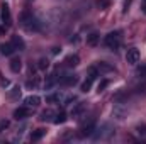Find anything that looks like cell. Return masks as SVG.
<instances>
[{"label":"cell","instance_id":"ac0fdd59","mask_svg":"<svg viewBox=\"0 0 146 144\" xmlns=\"http://www.w3.org/2000/svg\"><path fill=\"white\" fill-rule=\"evenodd\" d=\"M99 41H100V36H99L97 32H92V34L87 36V44L92 46V48H95V46L99 44Z\"/></svg>","mask_w":146,"mask_h":144},{"label":"cell","instance_id":"277c9868","mask_svg":"<svg viewBox=\"0 0 146 144\" xmlns=\"http://www.w3.org/2000/svg\"><path fill=\"white\" fill-rule=\"evenodd\" d=\"M127 112H129V110H127V107H126V105H124L122 102H117V104L114 105V110H112V115H114L115 119L122 120V119H124V117L127 115Z\"/></svg>","mask_w":146,"mask_h":144},{"label":"cell","instance_id":"ffe728a7","mask_svg":"<svg viewBox=\"0 0 146 144\" xmlns=\"http://www.w3.org/2000/svg\"><path fill=\"white\" fill-rule=\"evenodd\" d=\"M134 93H136V95H141V97H146V80H143V81L134 88Z\"/></svg>","mask_w":146,"mask_h":144},{"label":"cell","instance_id":"52a82bcc","mask_svg":"<svg viewBox=\"0 0 146 144\" xmlns=\"http://www.w3.org/2000/svg\"><path fill=\"white\" fill-rule=\"evenodd\" d=\"M126 61H127L129 65H136V63L139 61V51H138L136 48L127 49V53H126Z\"/></svg>","mask_w":146,"mask_h":144},{"label":"cell","instance_id":"f546056e","mask_svg":"<svg viewBox=\"0 0 146 144\" xmlns=\"http://www.w3.org/2000/svg\"><path fill=\"white\" fill-rule=\"evenodd\" d=\"M39 85V76H34L33 80H27V88H36Z\"/></svg>","mask_w":146,"mask_h":144},{"label":"cell","instance_id":"f1b7e54d","mask_svg":"<svg viewBox=\"0 0 146 144\" xmlns=\"http://www.w3.org/2000/svg\"><path fill=\"white\" fill-rule=\"evenodd\" d=\"M97 76H99V70H97V66H90V68H88V78L95 80Z\"/></svg>","mask_w":146,"mask_h":144},{"label":"cell","instance_id":"e575fe53","mask_svg":"<svg viewBox=\"0 0 146 144\" xmlns=\"http://www.w3.org/2000/svg\"><path fill=\"white\" fill-rule=\"evenodd\" d=\"M0 85H2V87H9V80H3V78H0Z\"/></svg>","mask_w":146,"mask_h":144},{"label":"cell","instance_id":"30bf717a","mask_svg":"<svg viewBox=\"0 0 146 144\" xmlns=\"http://www.w3.org/2000/svg\"><path fill=\"white\" fill-rule=\"evenodd\" d=\"M65 65V68H75V66H78V63H80V56L78 54H70V56H66L65 58V61H63Z\"/></svg>","mask_w":146,"mask_h":144},{"label":"cell","instance_id":"8992f818","mask_svg":"<svg viewBox=\"0 0 146 144\" xmlns=\"http://www.w3.org/2000/svg\"><path fill=\"white\" fill-rule=\"evenodd\" d=\"M0 17H2V22H3V26H10L12 24V15H10V9H9V5H2V12H0Z\"/></svg>","mask_w":146,"mask_h":144},{"label":"cell","instance_id":"836d02e7","mask_svg":"<svg viewBox=\"0 0 146 144\" xmlns=\"http://www.w3.org/2000/svg\"><path fill=\"white\" fill-rule=\"evenodd\" d=\"M73 102H76V97H75V95H70V97L65 100V104H63V105H72Z\"/></svg>","mask_w":146,"mask_h":144},{"label":"cell","instance_id":"2e32d148","mask_svg":"<svg viewBox=\"0 0 146 144\" xmlns=\"http://www.w3.org/2000/svg\"><path fill=\"white\" fill-rule=\"evenodd\" d=\"M127 98H129V92L127 90H119L115 95H114V102H122V104H126L127 102Z\"/></svg>","mask_w":146,"mask_h":144},{"label":"cell","instance_id":"7c38bea8","mask_svg":"<svg viewBox=\"0 0 146 144\" xmlns=\"http://www.w3.org/2000/svg\"><path fill=\"white\" fill-rule=\"evenodd\" d=\"M10 42H12V46L15 48V51H24V49H26V42H24V39L21 36H12Z\"/></svg>","mask_w":146,"mask_h":144},{"label":"cell","instance_id":"4316f807","mask_svg":"<svg viewBox=\"0 0 146 144\" xmlns=\"http://www.w3.org/2000/svg\"><path fill=\"white\" fill-rule=\"evenodd\" d=\"M19 97H21V88H19V87H14V88L9 92V98L14 100V98H19Z\"/></svg>","mask_w":146,"mask_h":144},{"label":"cell","instance_id":"44dd1931","mask_svg":"<svg viewBox=\"0 0 146 144\" xmlns=\"http://www.w3.org/2000/svg\"><path fill=\"white\" fill-rule=\"evenodd\" d=\"M97 70L102 73H107V71H115V68L114 66H110V65H107V63H104V61H100L99 65H97Z\"/></svg>","mask_w":146,"mask_h":144},{"label":"cell","instance_id":"83f0119b","mask_svg":"<svg viewBox=\"0 0 146 144\" xmlns=\"http://www.w3.org/2000/svg\"><path fill=\"white\" fill-rule=\"evenodd\" d=\"M48 66H49V61H48L46 58H41V59L37 61V68H39V70H46Z\"/></svg>","mask_w":146,"mask_h":144},{"label":"cell","instance_id":"8d00e7d4","mask_svg":"<svg viewBox=\"0 0 146 144\" xmlns=\"http://www.w3.org/2000/svg\"><path fill=\"white\" fill-rule=\"evenodd\" d=\"M60 51H61V49H60V48H53V49H51V53H53V54H58V53H60Z\"/></svg>","mask_w":146,"mask_h":144},{"label":"cell","instance_id":"7a4b0ae2","mask_svg":"<svg viewBox=\"0 0 146 144\" xmlns=\"http://www.w3.org/2000/svg\"><path fill=\"white\" fill-rule=\"evenodd\" d=\"M121 41H122V37H121V32L119 31H114V32H109L106 39H104V44L112 49V51H115V49H119V46H121Z\"/></svg>","mask_w":146,"mask_h":144},{"label":"cell","instance_id":"9a60e30c","mask_svg":"<svg viewBox=\"0 0 146 144\" xmlns=\"http://www.w3.org/2000/svg\"><path fill=\"white\" fill-rule=\"evenodd\" d=\"M0 53H2L3 56H12V54L15 53V48L12 46V42H5V44L0 46Z\"/></svg>","mask_w":146,"mask_h":144},{"label":"cell","instance_id":"e0dca14e","mask_svg":"<svg viewBox=\"0 0 146 144\" xmlns=\"http://www.w3.org/2000/svg\"><path fill=\"white\" fill-rule=\"evenodd\" d=\"M56 83H58V76H56V73L53 71L48 78H46V81H44V88H46V90H49V88H53Z\"/></svg>","mask_w":146,"mask_h":144},{"label":"cell","instance_id":"1f68e13d","mask_svg":"<svg viewBox=\"0 0 146 144\" xmlns=\"http://www.w3.org/2000/svg\"><path fill=\"white\" fill-rule=\"evenodd\" d=\"M136 75H138L139 78H143V80H146V66H139V68L136 70Z\"/></svg>","mask_w":146,"mask_h":144},{"label":"cell","instance_id":"cb8c5ba5","mask_svg":"<svg viewBox=\"0 0 146 144\" xmlns=\"http://www.w3.org/2000/svg\"><path fill=\"white\" fill-rule=\"evenodd\" d=\"M60 98H61L60 93H49V95H46V102L48 104H56V102H60Z\"/></svg>","mask_w":146,"mask_h":144},{"label":"cell","instance_id":"5b68a950","mask_svg":"<svg viewBox=\"0 0 146 144\" xmlns=\"http://www.w3.org/2000/svg\"><path fill=\"white\" fill-rule=\"evenodd\" d=\"M29 115H31V107H27V105L17 107L14 110V119H17V120H24V119H27Z\"/></svg>","mask_w":146,"mask_h":144},{"label":"cell","instance_id":"d590c367","mask_svg":"<svg viewBox=\"0 0 146 144\" xmlns=\"http://www.w3.org/2000/svg\"><path fill=\"white\" fill-rule=\"evenodd\" d=\"M7 32V26H0V36H3Z\"/></svg>","mask_w":146,"mask_h":144},{"label":"cell","instance_id":"d6a6232c","mask_svg":"<svg viewBox=\"0 0 146 144\" xmlns=\"http://www.w3.org/2000/svg\"><path fill=\"white\" fill-rule=\"evenodd\" d=\"M9 126H10V122H9V120H5V119H3V120H0V134H2L5 129H9Z\"/></svg>","mask_w":146,"mask_h":144},{"label":"cell","instance_id":"484cf974","mask_svg":"<svg viewBox=\"0 0 146 144\" xmlns=\"http://www.w3.org/2000/svg\"><path fill=\"white\" fill-rule=\"evenodd\" d=\"M136 134H138L141 139H145L146 137V124H139V126L136 127Z\"/></svg>","mask_w":146,"mask_h":144},{"label":"cell","instance_id":"7402d4cb","mask_svg":"<svg viewBox=\"0 0 146 144\" xmlns=\"http://www.w3.org/2000/svg\"><path fill=\"white\" fill-rule=\"evenodd\" d=\"M92 83H94V80L92 78H87L83 83H82V87H80V90L83 92V93H87V92H90V88H92Z\"/></svg>","mask_w":146,"mask_h":144},{"label":"cell","instance_id":"4dcf8cb0","mask_svg":"<svg viewBox=\"0 0 146 144\" xmlns=\"http://www.w3.org/2000/svg\"><path fill=\"white\" fill-rule=\"evenodd\" d=\"M109 80H102V81H100V83H99V87H97V90H99V93H100V92H104V90H106V88H107V87H109Z\"/></svg>","mask_w":146,"mask_h":144},{"label":"cell","instance_id":"9c48e42d","mask_svg":"<svg viewBox=\"0 0 146 144\" xmlns=\"http://www.w3.org/2000/svg\"><path fill=\"white\" fill-rule=\"evenodd\" d=\"M85 110H87V104H85V102H78V104H75L73 108H72V117L73 119H78Z\"/></svg>","mask_w":146,"mask_h":144},{"label":"cell","instance_id":"6da1fadb","mask_svg":"<svg viewBox=\"0 0 146 144\" xmlns=\"http://www.w3.org/2000/svg\"><path fill=\"white\" fill-rule=\"evenodd\" d=\"M112 134H114L112 126H110V124H104V126H100V127H95V131H94V134H92V139H94V141H106V139H109Z\"/></svg>","mask_w":146,"mask_h":144},{"label":"cell","instance_id":"ba28073f","mask_svg":"<svg viewBox=\"0 0 146 144\" xmlns=\"http://www.w3.org/2000/svg\"><path fill=\"white\" fill-rule=\"evenodd\" d=\"M58 83L63 85V87H75L78 83V75H65Z\"/></svg>","mask_w":146,"mask_h":144},{"label":"cell","instance_id":"5bb4252c","mask_svg":"<svg viewBox=\"0 0 146 144\" xmlns=\"http://www.w3.org/2000/svg\"><path fill=\"white\" fill-rule=\"evenodd\" d=\"M9 66H10V71L12 73H19L21 71V68H22V61H21V58H12L10 59V63H9Z\"/></svg>","mask_w":146,"mask_h":144},{"label":"cell","instance_id":"d6986e66","mask_svg":"<svg viewBox=\"0 0 146 144\" xmlns=\"http://www.w3.org/2000/svg\"><path fill=\"white\" fill-rule=\"evenodd\" d=\"M54 115H56V114H54L51 108H48V110H44V112L41 114V117H39V119H41L42 122H51V120H54V119H53Z\"/></svg>","mask_w":146,"mask_h":144},{"label":"cell","instance_id":"8fae6325","mask_svg":"<svg viewBox=\"0 0 146 144\" xmlns=\"http://www.w3.org/2000/svg\"><path fill=\"white\" fill-rule=\"evenodd\" d=\"M34 19V15H33V12H29V10H24V12H21V15H19V24L22 26V27H26L31 20Z\"/></svg>","mask_w":146,"mask_h":144},{"label":"cell","instance_id":"74e56055","mask_svg":"<svg viewBox=\"0 0 146 144\" xmlns=\"http://www.w3.org/2000/svg\"><path fill=\"white\" fill-rule=\"evenodd\" d=\"M145 10H146V0H145Z\"/></svg>","mask_w":146,"mask_h":144},{"label":"cell","instance_id":"d4e9b609","mask_svg":"<svg viewBox=\"0 0 146 144\" xmlns=\"http://www.w3.org/2000/svg\"><path fill=\"white\" fill-rule=\"evenodd\" d=\"M54 124H65L66 122V114L65 112H58L56 115H54V120H53Z\"/></svg>","mask_w":146,"mask_h":144},{"label":"cell","instance_id":"3957f363","mask_svg":"<svg viewBox=\"0 0 146 144\" xmlns=\"http://www.w3.org/2000/svg\"><path fill=\"white\" fill-rule=\"evenodd\" d=\"M94 131H95V120L94 119L82 122V127H80V136L82 137H92Z\"/></svg>","mask_w":146,"mask_h":144},{"label":"cell","instance_id":"4fadbf2b","mask_svg":"<svg viewBox=\"0 0 146 144\" xmlns=\"http://www.w3.org/2000/svg\"><path fill=\"white\" fill-rule=\"evenodd\" d=\"M39 104H41V98H39L37 95H29V97L24 100V105H27V107H31V108L39 107Z\"/></svg>","mask_w":146,"mask_h":144},{"label":"cell","instance_id":"603a6c76","mask_svg":"<svg viewBox=\"0 0 146 144\" xmlns=\"http://www.w3.org/2000/svg\"><path fill=\"white\" fill-rule=\"evenodd\" d=\"M44 134H46L44 129H36V131H33V134H31V141H39Z\"/></svg>","mask_w":146,"mask_h":144}]
</instances>
